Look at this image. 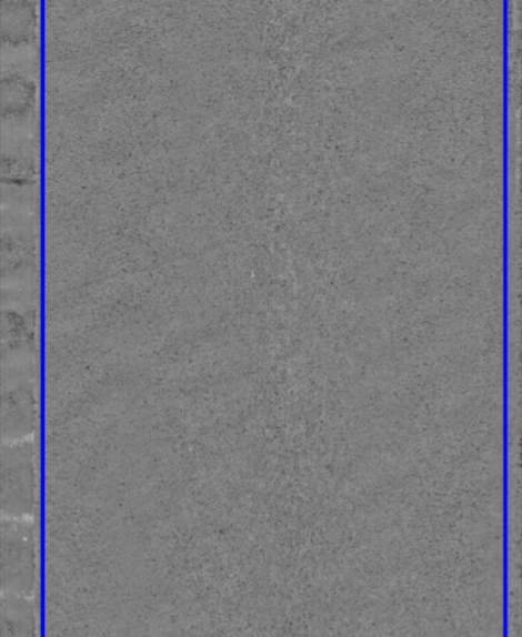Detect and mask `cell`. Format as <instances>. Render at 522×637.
<instances>
[{"label": "cell", "mask_w": 522, "mask_h": 637, "mask_svg": "<svg viewBox=\"0 0 522 637\" xmlns=\"http://www.w3.org/2000/svg\"><path fill=\"white\" fill-rule=\"evenodd\" d=\"M36 88L32 81L20 75L2 80V111L4 115H22L32 108Z\"/></svg>", "instance_id": "4"}, {"label": "cell", "mask_w": 522, "mask_h": 637, "mask_svg": "<svg viewBox=\"0 0 522 637\" xmlns=\"http://www.w3.org/2000/svg\"><path fill=\"white\" fill-rule=\"evenodd\" d=\"M34 447L32 439L13 442L2 452V506L13 509L12 518L32 515L36 493Z\"/></svg>", "instance_id": "1"}, {"label": "cell", "mask_w": 522, "mask_h": 637, "mask_svg": "<svg viewBox=\"0 0 522 637\" xmlns=\"http://www.w3.org/2000/svg\"><path fill=\"white\" fill-rule=\"evenodd\" d=\"M2 40L18 47L33 40L37 26V8L30 0H2Z\"/></svg>", "instance_id": "3"}, {"label": "cell", "mask_w": 522, "mask_h": 637, "mask_svg": "<svg viewBox=\"0 0 522 637\" xmlns=\"http://www.w3.org/2000/svg\"><path fill=\"white\" fill-rule=\"evenodd\" d=\"M4 520L2 530V580L4 588L14 587L19 594L32 593L34 587V537L27 518Z\"/></svg>", "instance_id": "2"}]
</instances>
